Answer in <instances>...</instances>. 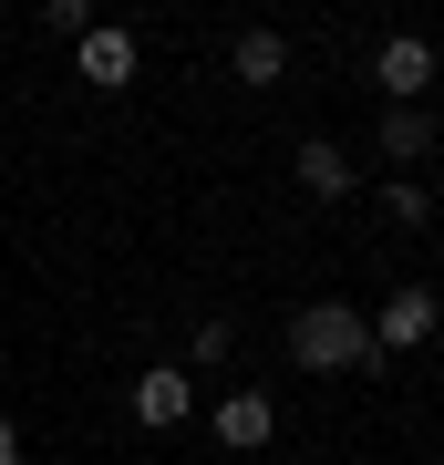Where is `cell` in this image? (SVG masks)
<instances>
[{
    "mask_svg": "<svg viewBox=\"0 0 444 465\" xmlns=\"http://www.w3.org/2000/svg\"><path fill=\"white\" fill-rule=\"evenodd\" d=\"M290 362H300V372H362V362H372V311H351V300H311V311L290 321Z\"/></svg>",
    "mask_w": 444,
    "mask_h": 465,
    "instance_id": "6da1fadb",
    "label": "cell"
},
{
    "mask_svg": "<svg viewBox=\"0 0 444 465\" xmlns=\"http://www.w3.org/2000/svg\"><path fill=\"white\" fill-rule=\"evenodd\" d=\"M207 434H217L228 455H259L269 434H280V403H269L259 382H238V393H217V403H207Z\"/></svg>",
    "mask_w": 444,
    "mask_h": 465,
    "instance_id": "7a4b0ae2",
    "label": "cell"
},
{
    "mask_svg": "<svg viewBox=\"0 0 444 465\" xmlns=\"http://www.w3.org/2000/svg\"><path fill=\"white\" fill-rule=\"evenodd\" d=\"M134 424H145V434H176V424H197V382H186V362H155V372H134Z\"/></svg>",
    "mask_w": 444,
    "mask_h": 465,
    "instance_id": "3957f363",
    "label": "cell"
},
{
    "mask_svg": "<svg viewBox=\"0 0 444 465\" xmlns=\"http://www.w3.org/2000/svg\"><path fill=\"white\" fill-rule=\"evenodd\" d=\"M434 321H444V300L403 280V290L372 311V351H424V341H434Z\"/></svg>",
    "mask_w": 444,
    "mask_h": 465,
    "instance_id": "277c9868",
    "label": "cell"
},
{
    "mask_svg": "<svg viewBox=\"0 0 444 465\" xmlns=\"http://www.w3.org/2000/svg\"><path fill=\"white\" fill-rule=\"evenodd\" d=\"M73 63H83V84H94V94H124L145 52H134V32H124V21H94V32L73 42Z\"/></svg>",
    "mask_w": 444,
    "mask_h": 465,
    "instance_id": "5b68a950",
    "label": "cell"
},
{
    "mask_svg": "<svg viewBox=\"0 0 444 465\" xmlns=\"http://www.w3.org/2000/svg\"><path fill=\"white\" fill-rule=\"evenodd\" d=\"M372 84H382V104H424V84H434V42L424 32H393L372 52Z\"/></svg>",
    "mask_w": 444,
    "mask_h": 465,
    "instance_id": "8992f818",
    "label": "cell"
},
{
    "mask_svg": "<svg viewBox=\"0 0 444 465\" xmlns=\"http://www.w3.org/2000/svg\"><path fill=\"white\" fill-rule=\"evenodd\" d=\"M290 176H300V186H311V197H351V186H362V166H351V155H341V145H331V134H311V145H300V155H290Z\"/></svg>",
    "mask_w": 444,
    "mask_h": 465,
    "instance_id": "52a82bcc",
    "label": "cell"
},
{
    "mask_svg": "<svg viewBox=\"0 0 444 465\" xmlns=\"http://www.w3.org/2000/svg\"><path fill=\"white\" fill-rule=\"evenodd\" d=\"M228 73H238L248 94H269V84L290 73V42H280V32H238V42H228Z\"/></svg>",
    "mask_w": 444,
    "mask_h": 465,
    "instance_id": "ba28073f",
    "label": "cell"
},
{
    "mask_svg": "<svg viewBox=\"0 0 444 465\" xmlns=\"http://www.w3.org/2000/svg\"><path fill=\"white\" fill-rule=\"evenodd\" d=\"M382 155H393V166H424L434 155V114L424 104H382Z\"/></svg>",
    "mask_w": 444,
    "mask_h": 465,
    "instance_id": "9c48e42d",
    "label": "cell"
},
{
    "mask_svg": "<svg viewBox=\"0 0 444 465\" xmlns=\"http://www.w3.org/2000/svg\"><path fill=\"white\" fill-rule=\"evenodd\" d=\"M382 217H393V228H424V217H434V186L424 176H382Z\"/></svg>",
    "mask_w": 444,
    "mask_h": 465,
    "instance_id": "30bf717a",
    "label": "cell"
},
{
    "mask_svg": "<svg viewBox=\"0 0 444 465\" xmlns=\"http://www.w3.org/2000/svg\"><path fill=\"white\" fill-rule=\"evenodd\" d=\"M42 32H63V42H83V32H94V11H83V0H42Z\"/></svg>",
    "mask_w": 444,
    "mask_h": 465,
    "instance_id": "8fae6325",
    "label": "cell"
},
{
    "mask_svg": "<svg viewBox=\"0 0 444 465\" xmlns=\"http://www.w3.org/2000/svg\"><path fill=\"white\" fill-rule=\"evenodd\" d=\"M186 351H197V362H228L238 331H228V321H197V331H186Z\"/></svg>",
    "mask_w": 444,
    "mask_h": 465,
    "instance_id": "7c38bea8",
    "label": "cell"
},
{
    "mask_svg": "<svg viewBox=\"0 0 444 465\" xmlns=\"http://www.w3.org/2000/svg\"><path fill=\"white\" fill-rule=\"evenodd\" d=\"M0 465H21V424L11 414H0Z\"/></svg>",
    "mask_w": 444,
    "mask_h": 465,
    "instance_id": "4fadbf2b",
    "label": "cell"
}]
</instances>
